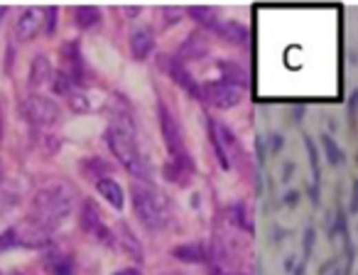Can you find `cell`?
Masks as SVG:
<instances>
[{"label":"cell","mask_w":358,"mask_h":275,"mask_svg":"<svg viewBox=\"0 0 358 275\" xmlns=\"http://www.w3.org/2000/svg\"><path fill=\"white\" fill-rule=\"evenodd\" d=\"M106 143L113 155L118 157V163L123 165L133 177H138V180H147L150 177L145 157H143L140 147H138L135 130L128 121H120V118L111 121V125L106 128Z\"/></svg>","instance_id":"obj_1"},{"label":"cell","mask_w":358,"mask_h":275,"mask_svg":"<svg viewBox=\"0 0 358 275\" xmlns=\"http://www.w3.org/2000/svg\"><path fill=\"white\" fill-rule=\"evenodd\" d=\"M74 207L72 190L67 185H47L37 192L32 202V221L37 226H42L45 231L56 229L59 224H64Z\"/></svg>","instance_id":"obj_2"},{"label":"cell","mask_w":358,"mask_h":275,"mask_svg":"<svg viewBox=\"0 0 358 275\" xmlns=\"http://www.w3.org/2000/svg\"><path fill=\"white\" fill-rule=\"evenodd\" d=\"M130 194H133V207L135 214L140 216V221L152 231H160L167 226L169 221V207L167 199H165L160 192L152 185H143L140 180H135L130 187Z\"/></svg>","instance_id":"obj_3"},{"label":"cell","mask_w":358,"mask_h":275,"mask_svg":"<svg viewBox=\"0 0 358 275\" xmlns=\"http://www.w3.org/2000/svg\"><path fill=\"white\" fill-rule=\"evenodd\" d=\"M160 128H162L165 145H167L169 157H172V167L182 170V172L187 174L191 170V160L185 147V135H182L177 118H174L172 111H169L167 106H162V103H160Z\"/></svg>","instance_id":"obj_4"},{"label":"cell","mask_w":358,"mask_h":275,"mask_svg":"<svg viewBox=\"0 0 358 275\" xmlns=\"http://www.w3.org/2000/svg\"><path fill=\"white\" fill-rule=\"evenodd\" d=\"M207 263H209V275H241V270L235 268L233 246H231V241L224 238V236L213 238L211 248H209Z\"/></svg>","instance_id":"obj_5"},{"label":"cell","mask_w":358,"mask_h":275,"mask_svg":"<svg viewBox=\"0 0 358 275\" xmlns=\"http://www.w3.org/2000/svg\"><path fill=\"white\" fill-rule=\"evenodd\" d=\"M241 86L229 84L224 79H218V81H204L199 86V99H204L207 103L216 108H231L235 103L241 101Z\"/></svg>","instance_id":"obj_6"},{"label":"cell","mask_w":358,"mask_h":275,"mask_svg":"<svg viewBox=\"0 0 358 275\" xmlns=\"http://www.w3.org/2000/svg\"><path fill=\"white\" fill-rule=\"evenodd\" d=\"M23 113L25 118H28L30 123L34 125H52L59 121V116H62V111H59V106H56L52 99H47V96H28L23 101Z\"/></svg>","instance_id":"obj_7"},{"label":"cell","mask_w":358,"mask_h":275,"mask_svg":"<svg viewBox=\"0 0 358 275\" xmlns=\"http://www.w3.org/2000/svg\"><path fill=\"white\" fill-rule=\"evenodd\" d=\"M42 28H45V8H25L15 23V34L17 39L28 42V39L37 37Z\"/></svg>","instance_id":"obj_8"},{"label":"cell","mask_w":358,"mask_h":275,"mask_svg":"<svg viewBox=\"0 0 358 275\" xmlns=\"http://www.w3.org/2000/svg\"><path fill=\"white\" fill-rule=\"evenodd\" d=\"M81 226H84L86 234H91L94 238H98V241L103 243L111 241V229L103 224L101 212L96 209L94 202H84V207H81Z\"/></svg>","instance_id":"obj_9"},{"label":"cell","mask_w":358,"mask_h":275,"mask_svg":"<svg viewBox=\"0 0 358 275\" xmlns=\"http://www.w3.org/2000/svg\"><path fill=\"white\" fill-rule=\"evenodd\" d=\"M52 77H54V72H52L50 59H47L45 54L34 57V59H32V67H30V86L39 89V86L52 84Z\"/></svg>","instance_id":"obj_10"},{"label":"cell","mask_w":358,"mask_h":275,"mask_svg":"<svg viewBox=\"0 0 358 275\" xmlns=\"http://www.w3.org/2000/svg\"><path fill=\"white\" fill-rule=\"evenodd\" d=\"M96 190H98L101 196H106V202L111 204L113 209H123V187L118 185L116 180L101 177V180L96 182Z\"/></svg>","instance_id":"obj_11"},{"label":"cell","mask_w":358,"mask_h":275,"mask_svg":"<svg viewBox=\"0 0 358 275\" xmlns=\"http://www.w3.org/2000/svg\"><path fill=\"white\" fill-rule=\"evenodd\" d=\"M152 47H155V39H152L150 30H138L133 34V39H130V50H133L135 59H145L152 52Z\"/></svg>","instance_id":"obj_12"},{"label":"cell","mask_w":358,"mask_h":275,"mask_svg":"<svg viewBox=\"0 0 358 275\" xmlns=\"http://www.w3.org/2000/svg\"><path fill=\"white\" fill-rule=\"evenodd\" d=\"M169 67V74L174 77V81H177L179 86H185L189 94H194V96H199V86L194 84V79H191V74L187 72L185 67H182V62H177V59H172V62L167 64Z\"/></svg>","instance_id":"obj_13"},{"label":"cell","mask_w":358,"mask_h":275,"mask_svg":"<svg viewBox=\"0 0 358 275\" xmlns=\"http://www.w3.org/2000/svg\"><path fill=\"white\" fill-rule=\"evenodd\" d=\"M211 30L216 34H221V37H226V39H231V42H235V45L246 42V30H243L238 23H221V20H218V23L213 25Z\"/></svg>","instance_id":"obj_14"},{"label":"cell","mask_w":358,"mask_h":275,"mask_svg":"<svg viewBox=\"0 0 358 275\" xmlns=\"http://www.w3.org/2000/svg\"><path fill=\"white\" fill-rule=\"evenodd\" d=\"M172 253L174 258L185 261V263H204L207 261V251L202 246H177Z\"/></svg>","instance_id":"obj_15"},{"label":"cell","mask_w":358,"mask_h":275,"mask_svg":"<svg viewBox=\"0 0 358 275\" xmlns=\"http://www.w3.org/2000/svg\"><path fill=\"white\" fill-rule=\"evenodd\" d=\"M74 17H76L78 28H94V25L101 20V12H98V8L81 6V8H76V10H74Z\"/></svg>","instance_id":"obj_16"},{"label":"cell","mask_w":358,"mask_h":275,"mask_svg":"<svg viewBox=\"0 0 358 275\" xmlns=\"http://www.w3.org/2000/svg\"><path fill=\"white\" fill-rule=\"evenodd\" d=\"M120 241H123V248H125V251L133 253V258H138V261L143 258L140 243H138V238H135L133 231H130L128 226H120Z\"/></svg>","instance_id":"obj_17"},{"label":"cell","mask_w":358,"mask_h":275,"mask_svg":"<svg viewBox=\"0 0 358 275\" xmlns=\"http://www.w3.org/2000/svg\"><path fill=\"white\" fill-rule=\"evenodd\" d=\"M189 15L196 17V23L207 25L209 30H211L213 25L218 23L216 17H213V10H211V8H189Z\"/></svg>","instance_id":"obj_18"},{"label":"cell","mask_w":358,"mask_h":275,"mask_svg":"<svg viewBox=\"0 0 358 275\" xmlns=\"http://www.w3.org/2000/svg\"><path fill=\"white\" fill-rule=\"evenodd\" d=\"M52 79H54V81H52V86H54L56 94H72L74 81H72V79H69V74H67V72H56Z\"/></svg>","instance_id":"obj_19"},{"label":"cell","mask_w":358,"mask_h":275,"mask_svg":"<svg viewBox=\"0 0 358 275\" xmlns=\"http://www.w3.org/2000/svg\"><path fill=\"white\" fill-rule=\"evenodd\" d=\"M69 96H72L69 101H72L74 111H89V99H86V94H81V91H72Z\"/></svg>","instance_id":"obj_20"},{"label":"cell","mask_w":358,"mask_h":275,"mask_svg":"<svg viewBox=\"0 0 358 275\" xmlns=\"http://www.w3.org/2000/svg\"><path fill=\"white\" fill-rule=\"evenodd\" d=\"M17 246V231L15 229H8L6 234H0V251H6V248Z\"/></svg>","instance_id":"obj_21"},{"label":"cell","mask_w":358,"mask_h":275,"mask_svg":"<svg viewBox=\"0 0 358 275\" xmlns=\"http://www.w3.org/2000/svg\"><path fill=\"white\" fill-rule=\"evenodd\" d=\"M56 8H45V32H54Z\"/></svg>","instance_id":"obj_22"},{"label":"cell","mask_w":358,"mask_h":275,"mask_svg":"<svg viewBox=\"0 0 358 275\" xmlns=\"http://www.w3.org/2000/svg\"><path fill=\"white\" fill-rule=\"evenodd\" d=\"M324 145H326V152H329L331 163H339V160H341V152L336 150V145L331 143V138H326V135H324Z\"/></svg>","instance_id":"obj_23"},{"label":"cell","mask_w":358,"mask_h":275,"mask_svg":"<svg viewBox=\"0 0 358 275\" xmlns=\"http://www.w3.org/2000/svg\"><path fill=\"white\" fill-rule=\"evenodd\" d=\"M116 275H143L138 268H123V270H118Z\"/></svg>","instance_id":"obj_24"},{"label":"cell","mask_w":358,"mask_h":275,"mask_svg":"<svg viewBox=\"0 0 358 275\" xmlns=\"http://www.w3.org/2000/svg\"><path fill=\"white\" fill-rule=\"evenodd\" d=\"M3 15H6V8H0V20H3Z\"/></svg>","instance_id":"obj_25"},{"label":"cell","mask_w":358,"mask_h":275,"mask_svg":"<svg viewBox=\"0 0 358 275\" xmlns=\"http://www.w3.org/2000/svg\"><path fill=\"white\" fill-rule=\"evenodd\" d=\"M0 135H3V121H0Z\"/></svg>","instance_id":"obj_26"}]
</instances>
